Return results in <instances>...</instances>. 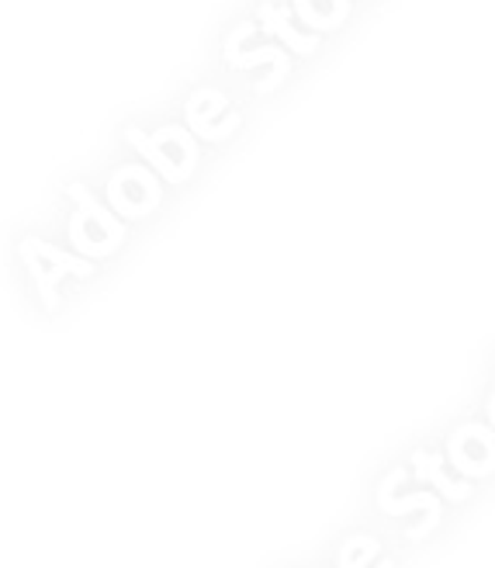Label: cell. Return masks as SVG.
<instances>
[]
</instances>
